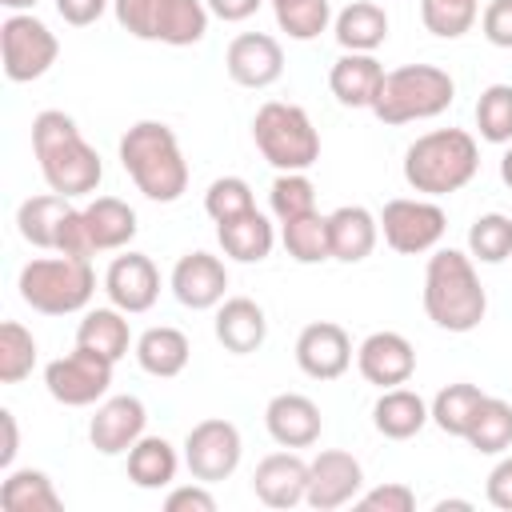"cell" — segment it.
Returning a JSON list of instances; mask_svg holds the SVG:
<instances>
[{
	"label": "cell",
	"instance_id": "obj_44",
	"mask_svg": "<svg viewBox=\"0 0 512 512\" xmlns=\"http://www.w3.org/2000/svg\"><path fill=\"white\" fill-rule=\"evenodd\" d=\"M356 504L364 512H412L416 508V492L408 484H376V488L360 492Z\"/></svg>",
	"mask_w": 512,
	"mask_h": 512
},
{
	"label": "cell",
	"instance_id": "obj_19",
	"mask_svg": "<svg viewBox=\"0 0 512 512\" xmlns=\"http://www.w3.org/2000/svg\"><path fill=\"white\" fill-rule=\"evenodd\" d=\"M264 428L280 448H312L320 440V408L304 392H280L264 408Z\"/></svg>",
	"mask_w": 512,
	"mask_h": 512
},
{
	"label": "cell",
	"instance_id": "obj_11",
	"mask_svg": "<svg viewBox=\"0 0 512 512\" xmlns=\"http://www.w3.org/2000/svg\"><path fill=\"white\" fill-rule=\"evenodd\" d=\"M240 456H244V444H240V428L232 420L212 416V420L192 424V432L184 436V464H188L192 480H204V484L228 480L240 468Z\"/></svg>",
	"mask_w": 512,
	"mask_h": 512
},
{
	"label": "cell",
	"instance_id": "obj_48",
	"mask_svg": "<svg viewBox=\"0 0 512 512\" xmlns=\"http://www.w3.org/2000/svg\"><path fill=\"white\" fill-rule=\"evenodd\" d=\"M484 492H488V504H492V508H500V512H512V456L496 460V468L488 472V484H484Z\"/></svg>",
	"mask_w": 512,
	"mask_h": 512
},
{
	"label": "cell",
	"instance_id": "obj_13",
	"mask_svg": "<svg viewBox=\"0 0 512 512\" xmlns=\"http://www.w3.org/2000/svg\"><path fill=\"white\" fill-rule=\"evenodd\" d=\"M224 68L240 88H268L284 76V48L268 32H240L224 52Z\"/></svg>",
	"mask_w": 512,
	"mask_h": 512
},
{
	"label": "cell",
	"instance_id": "obj_54",
	"mask_svg": "<svg viewBox=\"0 0 512 512\" xmlns=\"http://www.w3.org/2000/svg\"><path fill=\"white\" fill-rule=\"evenodd\" d=\"M448 508H472V504L468 500H440L436 504V512H448Z\"/></svg>",
	"mask_w": 512,
	"mask_h": 512
},
{
	"label": "cell",
	"instance_id": "obj_28",
	"mask_svg": "<svg viewBox=\"0 0 512 512\" xmlns=\"http://www.w3.org/2000/svg\"><path fill=\"white\" fill-rule=\"evenodd\" d=\"M216 240H220L224 256H232V260H240V264H260V260H268V252H272L276 232H272L268 216L252 208V212H244V216H236V220L216 224Z\"/></svg>",
	"mask_w": 512,
	"mask_h": 512
},
{
	"label": "cell",
	"instance_id": "obj_25",
	"mask_svg": "<svg viewBox=\"0 0 512 512\" xmlns=\"http://www.w3.org/2000/svg\"><path fill=\"white\" fill-rule=\"evenodd\" d=\"M428 420H432V412H428L424 396L412 388H400V384L380 388V400L372 404V424L388 440H412Z\"/></svg>",
	"mask_w": 512,
	"mask_h": 512
},
{
	"label": "cell",
	"instance_id": "obj_9",
	"mask_svg": "<svg viewBox=\"0 0 512 512\" xmlns=\"http://www.w3.org/2000/svg\"><path fill=\"white\" fill-rule=\"evenodd\" d=\"M444 228H448L444 208H440V204H432V200H420V196H416V200H408V196L388 200V204H384V212H380L384 244H388L392 252H400V256L432 252V248L440 244Z\"/></svg>",
	"mask_w": 512,
	"mask_h": 512
},
{
	"label": "cell",
	"instance_id": "obj_32",
	"mask_svg": "<svg viewBox=\"0 0 512 512\" xmlns=\"http://www.w3.org/2000/svg\"><path fill=\"white\" fill-rule=\"evenodd\" d=\"M180 456L164 436H140L128 448V480L136 488H168L176 480Z\"/></svg>",
	"mask_w": 512,
	"mask_h": 512
},
{
	"label": "cell",
	"instance_id": "obj_30",
	"mask_svg": "<svg viewBox=\"0 0 512 512\" xmlns=\"http://www.w3.org/2000/svg\"><path fill=\"white\" fill-rule=\"evenodd\" d=\"M124 316L128 312H120L116 304L112 308L84 312V320L76 328V344L88 348V352H96V356H104V360H112V364L124 360L128 356V344H132V328H128Z\"/></svg>",
	"mask_w": 512,
	"mask_h": 512
},
{
	"label": "cell",
	"instance_id": "obj_37",
	"mask_svg": "<svg viewBox=\"0 0 512 512\" xmlns=\"http://www.w3.org/2000/svg\"><path fill=\"white\" fill-rule=\"evenodd\" d=\"M468 256L480 264H504L512 256V220L504 212H484L468 228Z\"/></svg>",
	"mask_w": 512,
	"mask_h": 512
},
{
	"label": "cell",
	"instance_id": "obj_17",
	"mask_svg": "<svg viewBox=\"0 0 512 512\" xmlns=\"http://www.w3.org/2000/svg\"><path fill=\"white\" fill-rule=\"evenodd\" d=\"M144 424H148V412L140 396H112L96 408L88 424V440L100 456H124L144 436Z\"/></svg>",
	"mask_w": 512,
	"mask_h": 512
},
{
	"label": "cell",
	"instance_id": "obj_22",
	"mask_svg": "<svg viewBox=\"0 0 512 512\" xmlns=\"http://www.w3.org/2000/svg\"><path fill=\"white\" fill-rule=\"evenodd\" d=\"M376 236H380V220H376L364 204H340L336 212H328L332 260H340V264H360L364 256H372Z\"/></svg>",
	"mask_w": 512,
	"mask_h": 512
},
{
	"label": "cell",
	"instance_id": "obj_29",
	"mask_svg": "<svg viewBox=\"0 0 512 512\" xmlns=\"http://www.w3.org/2000/svg\"><path fill=\"white\" fill-rule=\"evenodd\" d=\"M332 32L344 52H376L388 40V12L372 0H352L332 20Z\"/></svg>",
	"mask_w": 512,
	"mask_h": 512
},
{
	"label": "cell",
	"instance_id": "obj_2",
	"mask_svg": "<svg viewBox=\"0 0 512 512\" xmlns=\"http://www.w3.org/2000/svg\"><path fill=\"white\" fill-rule=\"evenodd\" d=\"M424 312L444 332H472L488 312V292L476 264L460 248H436L424 268Z\"/></svg>",
	"mask_w": 512,
	"mask_h": 512
},
{
	"label": "cell",
	"instance_id": "obj_21",
	"mask_svg": "<svg viewBox=\"0 0 512 512\" xmlns=\"http://www.w3.org/2000/svg\"><path fill=\"white\" fill-rule=\"evenodd\" d=\"M380 84H384V64L372 52H344L328 72V88L344 108H372Z\"/></svg>",
	"mask_w": 512,
	"mask_h": 512
},
{
	"label": "cell",
	"instance_id": "obj_40",
	"mask_svg": "<svg viewBox=\"0 0 512 512\" xmlns=\"http://www.w3.org/2000/svg\"><path fill=\"white\" fill-rule=\"evenodd\" d=\"M268 204H272V216L280 224L308 216V212H316V184L304 172H280L268 188Z\"/></svg>",
	"mask_w": 512,
	"mask_h": 512
},
{
	"label": "cell",
	"instance_id": "obj_50",
	"mask_svg": "<svg viewBox=\"0 0 512 512\" xmlns=\"http://www.w3.org/2000/svg\"><path fill=\"white\" fill-rule=\"evenodd\" d=\"M204 4H208V12L220 16L224 24H240V20H248L264 0H204Z\"/></svg>",
	"mask_w": 512,
	"mask_h": 512
},
{
	"label": "cell",
	"instance_id": "obj_42",
	"mask_svg": "<svg viewBox=\"0 0 512 512\" xmlns=\"http://www.w3.org/2000/svg\"><path fill=\"white\" fill-rule=\"evenodd\" d=\"M280 32H288L292 40H316L328 20H332V4L328 0H280L272 4Z\"/></svg>",
	"mask_w": 512,
	"mask_h": 512
},
{
	"label": "cell",
	"instance_id": "obj_3",
	"mask_svg": "<svg viewBox=\"0 0 512 512\" xmlns=\"http://www.w3.org/2000/svg\"><path fill=\"white\" fill-rule=\"evenodd\" d=\"M120 164L132 184L156 204H172L188 188V160L180 152V140L160 120H140L120 136Z\"/></svg>",
	"mask_w": 512,
	"mask_h": 512
},
{
	"label": "cell",
	"instance_id": "obj_7",
	"mask_svg": "<svg viewBox=\"0 0 512 512\" xmlns=\"http://www.w3.org/2000/svg\"><path fill=\"white\" fill-rule=\"evenodd\" d=\"M252 140L276 172H308L320 160V132L300 104H260V112L252 116Z\"/></svg>",
	"mask_w": 512,
	"mask_h": 512
},
{
	"label": "cell",
	"instance_id": "obj_47",
	"mask_svg": "<svg viewBox=\"0 0 512 512\" xmlns=\"http://www.w3.org/2000/svg\"><path fill=\"white\" fill-rule=\"evenodd\" d=\"M164 508L168 512H216V496L204 488V480L196 484H180L164 496Z\"/></svg>",
	"mask_w": 512,
	"mask_h": 512
},
{
	"label": "cell",
	"instance_id": "obj_33",
	"mask_svg": "<svg viewBox=\"0 0 512 512\" xmlns=\"http://www.w3.org/2000/svg\"><path fill=\"white\" fill-rule=\"evenodd\" d=\"M60 492L52 488L48 472L40 468H16L0 484V508L4 512H60Z\"/></svg>",
	"mask_w": 512,
	"mask_h": 512
},
{
	"label": "cell",
	"instance_id": "obj_35",
	"mask_svg": "<svg viewBox=\"0 0 512 512\" xmlns=\"http://www.w3.org/2000/svg\"><path fill=\"white\" fill-rule=\"evenodd\" d=\"M484 404V392L476 388V384H448V388H440L436 396H432V404H428V412H432V424L440 428V432H448V436H464L468 428H472V416H476V408Z\"/></svg>",
	"mask_w": 512,
	"mask_h": 512
},
{
	"label": "cell",
	"instance_id": "obj_24",
	"mask_svg": "<svg viewBox=\"0 0 512 512\" xmlns=\"http://www.w3.org/2000/svg\"><path fill=\"white\" fill-rule=\"evenodd\" d=\"M72 212H76L72 200L60 196V192L28 196V200L16 208V228H20V236H24L32 248L56 252V248H60V236H64V224H68Z\"/></svg>",
	"mask_w": 512,
	"mask_h": 512
},
{
	"label": "cell",
	"instance_id": "obj_53",
	"mask_svg": "<svg viewBox=\"0 0 512 512\" xmlns=\"http://www.w3.org/2000/svg\"><path fill=\"white\" fill-rule=\"evenodd\" d=\"M4 8H12V12H28V8H36L40 0H0Z\"/></svg>",
	"mask_w": 512,
	"mask_h": 512
},
{
	"label": "cell",
	"instance_id": "obj_36",
	"mask_svg": "<svg viewBox=\"0 0 512 512\" xmlns=\"http://www.w3.org/2000/svg\"><path fill=\"white\" fill-rule=\"evenodd\" d=\"M280 240H284V252L296 264H324V260H332L328 216H320V212H308V216L288 220L284 232H280Z\"/></svg>",
	"mask_w": 512,
	"mask_h": 512
},
{
	"label": "cell",
	"instance_id": "obj_6",
	"mask_svg": "<svg viewBox=\"0 0 512 512\" xmlns=\"http://www.w3.org/2000/svg\"><path fill=\"white\" fill-rule=\"evenodd\" d=\"M456 96V80L436 68V64H404L384 72V84L376 92V120L384 124H412V120H432L448 112Z\"/></svg>",
	"mask_w": 512,
	"mask_h": 512
},
{
	"label": "cell",
	"instance_id": "obj_46",
	"mask_svg": "<svg viewBox=\"0 0 512 512\" xmlns=\"http://www.w3.org/2000/svg\"><path fill=\"white\" fill-rule=\"evenodd\" d=\"M480 32L492 48H512V0H488L480 12Z\"/></svg>",
	"mask_w": 512,
	"mask_h": 512
},
{
	"label": "cell",
	"instance_id": "obj_39",
	"mask_svg": "<svg viewBox=\"0 0 512 512\" xmlns=\"http://www.w3.org/2000/svg\"><path fill=\"white\" fill-rule=\"evenodd\" d=\"M480 16V0H420V20L440 40H460Z\"/></svg>",
	"mask_w": 512,
	"mask_h": 512
},
{
	"label": "cell",
	"instance_id": "obj_15",
	"mask_svg": "<svg viewBox=\"0 0 512 512\" xmlns=\"http://www.w3.org/2000/svg\"><path fill=\"white\" fill-rule=\"evenodd\" d=\"M104 292H108V300H112L120 312H128V316L148 312V308L156 304V296H160V272H156V264H152L144 252H124V256H116V260L108 264V272H104Z\"/></svg>",
	"mask_w": 512,
	"mask_h": 512
},
{
	"label": "cell",
	"instance_id": "obj_51",
	"mask_svg": "<svg viewBox=\"0 0 512 512\" xmlns=\"http://www.w3.org/2000/svg\"><path fill=\"white\" fill-rule=\"evenodd\" d=\"M0 428H4V444H0V468H12V460H16V448H20V436H16V416H12V408H0Z\"/></svg>",
	"mask_w": 512,
	"mask_h": 512
},
{
	"label": "cell",
	"instance_id": "obj_12",
	"mask_svg": "<svg viewBox=\"0 0 512 512\" xmlns=\"http://www.w3.org/2000/svg\"><path fill=\"white\" fill-rule=\"evenodd\" d=\"M364 488V468L352 452L340 448H324L312 464H308V496L304 504H312L316 512H332L348 500H356Z\"/></svg>",
	"mask_w": 512,
	"mask_h": 512
},
{
	"label": "cell",
	"instance_id": "obj_43",
	"mask_svg": "<svg viewBox=\"0 0 512 512\" xmlns=\"http://www.w3.org/2000/svg\"><path fill=\"white\" fill-rule=\"evenodd\" d=\"M252 208H256L252 188H248V180H240V176H220V180H212L208 192H204V212H208L216 224L236 220V216H244V212H252Z\"/></svg>",
	"mask_w": 512,
	"mask_h": 512
},
{
	"label": "cell",
	"instance_id": "obj_14",
	"mask_svg": "<svg viewBox=\"0 0 512 512\" xmlns=\"http://www.w3.org/2000/svg\"><path fill=\"white\" fill-rule=\"evenodd\" d=\"M296 364L304 376L312 380H336L348 372L352 364V340L340 324L332 320H316L308 328H300L296 336Z\"/></svg>",
	"mask_w": 512,
	"mask_h": 512
},
{
	"label": "cell",
	"instance_id": "obj_49",
	"mask_svg": "<svg viewBox=\"0 0 512 512\" xmlns=\"http://www.w3.org/2000/svg\"><path fill=\"white\" fill-rule=\"evenodd\" d=\"M104 8H108V0H56V12H60L64 24H72V28L96 24V20L104 16Z\"/></svg>",
	"mask_w": 512,
	"mask_h": 512
},
{
	"label": "cell",
	"instance_id": "obj_16",
	"mask_svg": "<svg viewBox=\"0 0 512 512\" xmlns=\"http://www.w3.org/2000/svg\"><path fill=\"white\" fill-rule=\"evenodd\" d=\"M356 368H360V376L368 384L396 388V384H408L412 380V372H416V348L400 332H372L356 348Z\"/></svg>",
	"mask_w": 512,
	"mask_h": 512
},
{
	"label": "cell",
	"instance_id": "obj_4",
	"mask_svg": "<svg viewBox=\"0 0 512 512\" xmlns=\"http://www.w3.org/2000/svg\"><path fill=\"white\" fill-rule=\"evenodd\" d=\"M480 168L476 136L464 128H436L408 144L404 152V180L424 196H452L460 192Z\"/></svg>",
	"mask_w": 512,
	"mask_h": 512
},
{
	"label": "cell",
	"instance_id": "obj_20",
	"mask_svg": "<svg viewBox=\"0 0 512 512\" xmlns=\"http://www.w3.org/2000/svg\"><path fill=\"white\" fill-rule=\"evenodd\" d=\"M252 492L268 508H296L308 496V464L296 452H272L256 464Z\"/></svg>",
	"mask_w": 512,
	"mask_h": 512
},
{
	"label": "cell",
	"instance_id": "obj_5",
	"mask_svg": "<svg viewBox=\"0 0 512 512\" xmlns=\"http://www.w3.org/2000/svg\"><path fill=\"white\" fill-rule=\"evenodd\" d=\"M20 300L40 312V316H68V312H80L88 308L92 292H96V272L88 260L80 256H36L20 268Z\"/></svg>",
	"mask_w": 512,
	"mask_h": 512
},
{
	"label": "cell",
	"instance_id": "obj_41",
	"mask_svg": "<svg viewBox=\"0 0 512 512\" xmlns=\"http://www.w3.org/2000/svg\"><path fill=\"white\" fill-rule=\"evenodd\" d=\"M36 368V340L24 324L4 320L0 324V380L4 384H20L24 376H32Z\"/></svg>",
	"mask_w": 512,
	"mask_h": 512
},
{
	"label": "cell",
	"instance_id": "obj_45",
	"mask_svg": "<svg viewBox=\"0 0 512 512\" xmlns=\"http://www.w3.org/2000/svg\"><path fill=\"white\" fill-rule=\"evenodd\" d=\"M116 24L136 36V40H152V24H156V0H112Z\"/></svg>",
	"mask_w": 512,
	"mask_h": 512
},
{
	"label": "cell",
	"instance_id": "obj_18",
	"mask_svg": "<svg viewBox=\"0 0 512 512\" xmlns=\"http://www.w3.org/2000/svg\"><path fill=\"white\" fill-rule=\"evenodd\" d=\"M224 288H228V272H224L220 256H212V252L196 248V252L180 256L172 268V296L192 312L216 308L224 300Z\"/></svg>",
	"mask_w": 512,
	"mask_h": 512
},
{
	"label": "cell",
	"instance_id": "obj_1",
	"mask_svg": "<svg viewBox=\"0 0 512 512\" xmlns=\"http://www.w3.org/2000/svg\"><path fill=\"white\" fill-rule=\"evenodd\" d=\"M32 152L40 160V176L48 192H60L68 200L92 196L104 180V164L96 148L80 136L76 120L60 108H44L32 120Z\"/></svg>",
	"mask_w": 512,
	"mask_h": 512
},
{
	"label": "cell",
	"instance_id": "obj_38",
	"mask_svg": "<svg viewBox=\"0 0 512 512\" xmlns=\"http://www.w3.org/2000/svg\"><path fill=\"white\" fill-rule=\"evenodd\" d=\"M476 128L488 144H512V84H488L476 100Z\"/></svg>",
	"mask_w": 512,
	"mask_h": 512
},
{
	"label": "cell",
	"instance_id": "obj_26",
	"mask_svg": "<svg viewBox=\"0 0 512 512\" xmlns=\"http://www.w3.org/2000/svg\"><path fill=\"white\" fill-rule=\"evenodd\" d=\"M188 356H192V344H188V336H184L180 328H172V324H156V328L140 332V340H136V364H140L148 376H156V380L180 376V372L188 368Z\"/></svg>",
	"mask_w": 512,
	"mask_h": 512
},
{
	"label": "cell",
	"instance_id": "obj_31",
	"mask_svg": "<svg viewBox=\"0 0 512 512\" xmlns=\"http://www.w3.org/2000/svg\"><path fill=\"white\" fill-rule=\"evenodd\" d=\"M204 32H208V4L204 0H156L152 40L172 44V48H188V44H200Z\"/></svg>",
	"mask_w": 512,
	"mask_h": 512
},
{
	"label": "cell",
	"instance_id": "obj_34",
	"mask_svg": "<svg viewBox=\"0 0 512 512\" xmlns=\"http://www.w3.org/2000/svg\"><path fill=\"white\" fill-rule=\"evenodd\" d=\"M464 440L480 452V456H500L512 448V404L500 396H484V404L472 416V428L464 432Z\"/></svg>",
	"mask_w": 512,
	"mask_h": 512
},
{
	"label": "cell",
	"instance_id": "obj_55",
	"mask_svg": "<svg viewBox=\"0 0 512 512\" xmlns=\"http://www.w3.org/2000/svg\"><path fill=\"white\" fill-rule=\"evenodd\" d=\"M272 4H280V0H272Z\"/></svg>",
	"mask_w": 512,
	"mask_h": 512
},
{
	"label": "cell",
	"instance_id": "obj_10",
	"mask_svg": "<svg viewBox=\"0 0 512 512\" xmlns=\"http://www.w3.org/2000/svg\"><path fill=\"white\" fill-rule=\"evenodd\" d=\"M108 384H112V360H104L80 344L44 368V388L64 408H88V404L104 400Z\"/></svg>",
	"mask_w": 512,
	"mask_h": 512
},
{
	"label": "cell",
	"instance_id": "obj_23",
	"mask_svg": "<svg viewBox=\"0 0 512 512\" xmlns=\"http://www.w3.org/2000/svg\"><path fill=\"white\" fill-rule=\"evenodd\" d=\"M268 336V320L264 308L248 296H228L216 304V340L224 344V352L232 356H248L264 344Z\"/></svg>",
	"mask_w": 512,
	"mask_h": 512
},
{
	"label": "cell",
	"instance_id": "obj_27",
	"mask_svg": "<svg viewBox=\"0 0 512 512\" xmlns=\"http://www.w3.org/2000/svg\"><path fill=\"white\" fill-rule=\"evenodd\" d=\"M84 228L92 240V252H116L128 248L136 236V212L116 200V196H96L92 204H84Z\"/></svg>",
	"mask_w": 512,
	"mask_h": 512
},
{
	"label": "cell",
	"instance_id": "obj_8",
	"mask_svg": "<svg viewBox=\"0 0 512 512\" xmlns=\"http://www.w3.org/2000/svg\"><path fill=\"white\" fill-rule=\"evenodd\" d=\"M0 56H4V76L12 84H28V80H40L56 64L60 40L32 12H12L0 24Z\"/></svg>",
	"mask_w": 512,
	"mask_h": 512
},
{
	"label": "cell",
	"instance_id": "obj_52",
	"mask_svg": "<svg viewBox=\"0 0 512 512\" xmlns=\"http://www.w3.org/2000/svg\"><path fill=\"white\" fill-rule=\"evenodd\" d=\"M500 180L512 188V144H508V152L500 156Z\"/></svg>",
	"mask_w": 512,
	"mask_h": 512
}]
</instances>
